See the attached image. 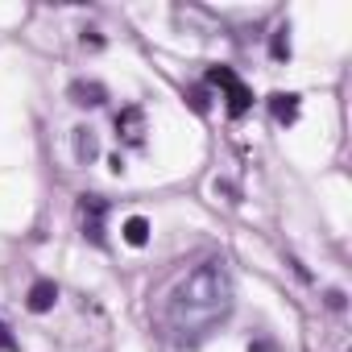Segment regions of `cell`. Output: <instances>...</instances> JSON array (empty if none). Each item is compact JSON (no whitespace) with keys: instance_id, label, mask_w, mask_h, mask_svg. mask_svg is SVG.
I'll return each instance as SVG.
<instances>
[{"instance_id":"cell-15","label":"cell","mask_w":352,"mask_h":352,"mask_svg":"<svg viewBox=\"0 0 352 352\" xmlns=\"http://www.w3.org/2000/svg\"><path fill=\"white\" fill-rule=\"evenodd\" d=\"M83 46H104V38H100L96 30H87V34H83Z\"/></svg>"},{"instance_id":"cell-5","label":"cell","mask_w":352,"mask_h":352,"mask_svg":"<svg viewBox=\"0 0 352 352\" xmlns=\"http://www.w3.org/2000/svg\"><path fill=\"white\" fill-rule=\"evenodd\" d=\"M67 96H71V104H79V108H100V104L108 100V87L96 83V79H75V83L67 87Z\"/></svg>"},{"instance_id":"cell-10","label":"cell","mask_w":352,"mask_h":352,"mask_svg":"<svg viewBox=\"0 0 352 352\" xmlns=\"http://www.w3.org/2000/svg\"><path fill=\"white\" fill-rule=\"evenodd\" d=\"M270 58L274 63H286L290 58V25H278L274 38H270Z\"/></svg>"},{"instance_id":"cell-8","label":"cell","mask_w":352,"mask_h":352,"mask_svg":"<svg viewBox=\"0 0 352 352\" xmlns=\"http://www.w3.org/2000/svg\"><path fill=\"white\" fill-rule=\"evenodd\" d=\"M120 232H124V241H129L133 249H141V245H149V220H145V216H129Z\"/></svg>"},{"instance_id":"cell-3","label":"cell","mask_w":352,"mask_h":352,"mask_svg":"<svg viewBox=\"0 0 352 352\" xmlns=\"http://www.w3.org/2000/svg\"><path fill=\"white\" fill-rule=\"evenodd\" d=\"M104 216H108V199L104 195H79V228H83V236L91 241V245H108V236H104Z\"/></svg>"},{"instance_id":"cell-12","label":"cell","mask_w":352,"mask_h":352,"mask_svg":"<svg viewBox=\"0 0 352 352\" xmlns=\"http://www.w3.org/2000/svg\"><path fill=\"white\" fill-rule=\"evenodd\" d=\"M0 352H17V336L9 331V323L0 319Z\"/></svg>"},{"instance_id":"cell-16","label":"cell","mask_w":352,"mask_h":352,"mask_svg":"<svg viewBox=\"0 0 352 352\" xmlns=\"http://www.w3.org/2000/svg\"><path fill=\"white\" fill-rule=\"evenodd\" d=\"M249 352H270V344H257V348H249Z\"/></svg>"},{"instance_id":"cell-6","label":"cell","mask_w":352,"mask_h":352,"mask_svg":"<svg viewBox=\"0 0 352 352\" xmlns=\"http://www.w3.org/2000/svg\"><path fill=\"white\" fill-rule=\"evenodd\" d=\"M30 311L34 315H46V311H54V302H58V286L50 282V278H38L34 286H30Z\"/></svg>"},{"instance_id":"cell-11","label":"cell","mask_w":352,"mask_h":352,"mask_svg":"<svg viewBox=\"0 0 352 352\" xmlns=\"http://www.w3.org/2000/svg\"><path fill=\"white\" fill-rule=\"evenodd\" d=\"M187 104H191L195 112H208V104H212V96H208V87H191V91H187Z\"/></svg>"},{"instance_id":"cell-4","label":"cell","mask_w":352,"mask_h":352,"mask_svg":"<svg viewBox=\"0 0 352 352\" xmlns=\"http://www.w3.org/2000/svg\"><path fill=\"white\" fill-rule=\"evenodd\" d=\"M116 141H124V145H133V149L145 145V112H141L137 104H129V108L116 112Z\"/></svg>"},{"instance_id":"cell-2","label":"cell","mask_w":352,"mask_h":352,"mask_svg":"<svg viewBox=\"0 0 352 352\" xmlns=\"http://www.w3.org/2000/svg\"><path fill=\"white\" fill-rule=\"evenodd\" d=\"M208 83H212V87H220V91L228 96V116H232V120L249 112V104H253V91H249V87L236 79V71H232V67H212V71H208Z\"/></svg>"},{"instance_id":"cell-14","label":"cell","mask_w":352,"mask_h":352,"mask_svg":"<svg viewBox=\"0 0 352 352\" xmlns=\"http://www.w3.org/2000/svg\"><path fill=\"white\" fill-rule=\"evenodd\" d=\"M327 307L331 311H344V290H327Z\"/></svg>"},{"instance_id":"cell-9","label":"cell","mask_w":352,"mask_h":352,"mask_svg":"<svg viewBox=\"0 0 352 352\" xmlns=\"http://www.w3.org/2000/svg\"><path fill=\"white\" fill-rule=\"evenodd\" d=\"M96 153H100L96 133H91V129H75V157H79V162H96Z\"/></svg>"},{"instance_id":"cell-1","label":"cell","mask_w":352,"mask_h":352,"mask_svg":"<svg viewBox=\"0 0 352 352\" xmlns=\"http://www.w3.org/2000/svg\"><path fill=\"white\" fill-rule=\"evenodd\" d=\"M232 307H236V298H232V278H228L224 261H204L166 298V311H162L166 340L174 348H199L232 315Z\"/></svg>"},{"instance_id":"cell-13","label":"cell","mask_w":352,"mask_h":352,"mask_svg":"<svg viewBox=\"0 0 352 352\" xmlns=\"http://www.w3.org/2000/svg\"><path fill=\"white\" fill-rule=\"evenodd\" d=\"M216 195H228V204H236V187H232V183H220V179H216Z\"/></svg>"},{"instance_id":"cell-7","label":"cell","mask_w":352,"mask_h":352,"mask_svg":"<svg viewBox=\"0 0 352 352\" xmlns=\"http://www.w3.org/2000/svg\"><path fill=\"white\" fill-rule=\"evenodd\" d=\"M270 112H274L278 124H294L298 120V96L294 91H274L270 96Z\"/></svg>"}]
</instances>
